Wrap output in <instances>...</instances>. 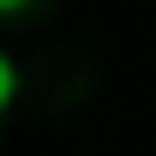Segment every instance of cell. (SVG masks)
Here are the masks:
<instances>
[{
  "mask_svg": "<svg viewBox=\"0 0 156 156\" xmlns=\"http://www.w3.org/2000/svg\"><path fill=\"white\" fill-rule=\"evenodd\" d=\"M12 96H18V66H12V60L0 54V114L12 108Z\"/></svg>",
  "mask_w": 156,
  "mask_h": 156,
  "instance_id": "cell-1",
  "label": "cell"
},
{
  "mask_svg": "<svg viewBox=\"0 0 156 156\" xmlns=\"http://www.w3.org/2000/svg\"><path fill=\"white\" fill-rule=\"evenodd\" d=\"M24 6H30V0H0V12H24Z\"/></svg>",
  "mask_w": 156,
  "mask_h": 156,
  "instance_id": "cell-2",
  "label": "cell"
}]
</instances>
